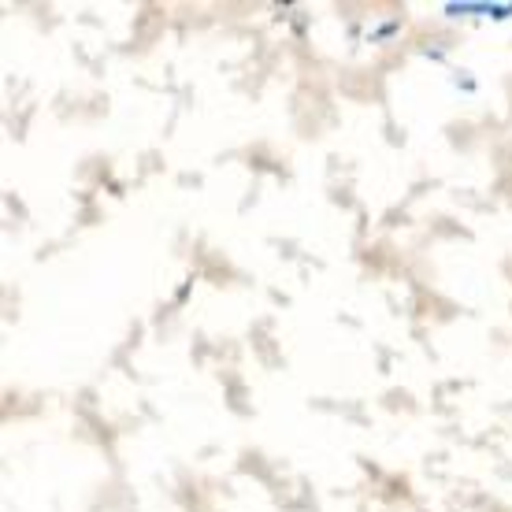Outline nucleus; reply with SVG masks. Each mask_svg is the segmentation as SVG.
I'll list each match as a JSON object with an SVG mask.
<instances>
[]
</instances>
